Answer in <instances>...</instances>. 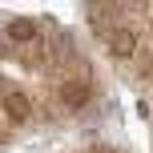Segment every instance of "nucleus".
I'll return each mask as SVG.
<instances>
[{"label": "nucleus", "mask_w": 153, "mask_h": 153, "mask_svg": "<svg viewBox=\"0 0 153 153\" xmlns=\"http://www.w3.org/2000/svg\"><path fill=\"white\" fill-rule=\"evenodd\" d=\"M28 113H32V101L24 97V93H4V117H8L12 125L28 121Z\"/></svg>", "instance_id": "nucleus-1"}, {"label": "nucleus", "mask_w": 153, "mask_h": 153, "mask_svg": "<svg viewBox=\"0 0 153 153\" xmlns=\"http://www.w3.org/2000/svg\"><path fill=\"white\" fill-rule=\"evenodd\" d=\"M61 101H65V109H81L89 101V85L85 81H65L61 85Z\"/></svg>", "instance_id": "nucleus-2"}, {"label": "nucleus", "mask_w": 153, "mask_h": 153, "mask_svg": "<svg viewBox=\"0 0 153 153\" xmlns=\"http://www.w3.org/2000/svg\"><path fill=\"white\" fill-rule=\"evenodd\" d=\"M109 48H113V56H133V53H137V32L117 28L113 36H109Z\"/></svg>", "instance_id": "nucleus-3"}, {"label": "nucleus", "mask_w": 153, "mask_h": 153, "mask_svg": "<svg viewBox=\"0 0 153 153\" xmlns=\"http://www.w3.org/2000/svg\"><path fill=\"white\" fill-rule=\"evenodd\" d=\"M8 40H36V24L28 20V16H16V20H8Z\"/></svg>", "instance_id": "nucleus-4"}, {"label": "nucleus", "mask_w": 153, "mask_h": 153, "mask_svg": "<svg viewBox=\"0 0 153 153\" xmlns=\"http://www.w3.org/2000/svg\"><path fill=\"white\" fill-rule=\"evenodd\" d=\"M93 153H105V149H93Z\"/></svg>", "instance_id": "nucleus-5"}]
</instances>
